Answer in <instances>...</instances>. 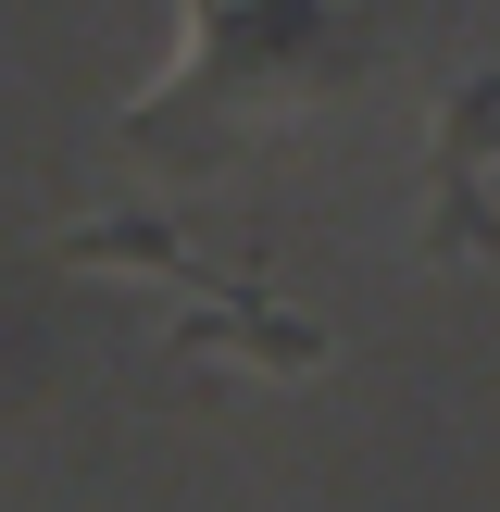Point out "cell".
Instances as JSON below:
<instances>
[{
  "mask_svg": "<svg viewBox=\"0 0 500 512\" xmlns=\"http://www.w3.org/2000/svg\"><path fill=\"white\" fill-rule=\"evenodd\" d=\"M213 13H225V0H188V38H213Z\"/></svg>",
  "mask_w": 500,
  "mask_h": 512,
  "instance_id": "6da1fadb",
  "label": "cell"
}]
</instances>
